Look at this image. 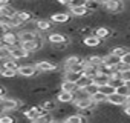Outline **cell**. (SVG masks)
<instances>
[{"label":"cell","instance_id":"d590c367","mask_svg":"<svg viewBox=\"0 0 130 123\" xmlns=\"http://www.w3.org/2000/svg\"><path fill=\"white\" fill-rule=\"evenodd\" d=\"M121 79H122V82H124V83L130 82V71H127V72H122V74H121Z\"/></svg>","mask_w":130,"mask_h":123},{"label":"cell","instance_id":"74e56055","mask_svg":"<svg viewBox=\"0 0 130 123\" xmlns=\"http://www.w3.org/2000/svg\"><path fill=\"white\" fill-rule=\"evenodd\" d=\"M122 112H124V114H125L127 117H130V105H125V106H124V111H122Z\"/></svg>","mask_w":130,"mask_h":123},{"label":"cell","instance_id":"4316f807","mask_svg":"<svg viewBox=\"0 0 130 123\" xmlns=\"http://www.w3.org/2000/svg\"><path fill=\"white\" fill-rule=\"evenodd\" d=\"M98 92H101L103 95H106V97H109V95H112V94H115V92H116V89H115L113 86H110V85L107 83V85H104V86H98Z\"/></svg>","mask_w":130,"mask_h":123},{"label":"cell","instance_id":"9a60e30c","mask_svg":"<svg viewBox=\"0 0 130 123\" xmlns=\"http://www.w3.org/2000/svg\"><path fill=\"white\" fill-rule=\"evenodd\" d=\"M35 28L38 32H46L52 28V22L46 20V19H38V20H35Z\"/></svg>","mask_w":130,"mask_h":123},{"label":"cell","instance_id":"7a4b0ae2","mask_svg":"<svg viewBox=\"0 0 130 123\" xmlns=\"http://www.w3.org/2000/svg\"><path fill=\"white\" fill-rule=\"evenodd\" d=\"M37 72H41V74H47V72H55L58 71V65L52 60H47V58H41V60H37L34 63Z\"/></svg>","mask_w":130,"mask_h":123},{"label":"cell","instance_id":"e575fe53","mask_svg":"<svg viewBox=\"0 0 130 123\" xmlns=\"http://www.w3.org/2000/svg\"><path fill=\"white\" fill-rule=\"evenodd\" d=\"M115 71H118L119 74H122V72H127V71H130V66L128 65H125V63H122V61H121V63L115 68Z\"/></svg>","mask_w":130,"mask_h":123},{"label":"cell","instance_id":"ffe728a7","mask_svg":"<svg viewBox=\"0 0 130 123\" xmlns=\"http://www.w3.org/2000/svg\"><path fill=\"white\" fill-rule=\"evenodd\" d=\"M128 51H130V49H128V46H125V45H118V46H113L110 52H112L113 55H116V57L122 58V57H124Z\"/></svg>","mask_w":130,"mask_h":123},{"label":"cell","instance_id":"ba28073f","mask_svg":"<svg viewBox=\"0 0 130 123\" xmlns=\"http://www.w3.org/2000/svg\"><path fill=\"white\" fill-rule=\"evenodd\" d=\"M17 34H19V43L20 45L34 42L37 37V31H29V29H20V31H17Z\"/></svg>","mask_w":130,"mask_h":123},{"label":"cell","instance_id":"f546056e","mask_svg":"<svg viewBox=\"0 0 130 123\" xmlns=\"http://www.w3.org/2000/svg\"><path fill=\"white\" fill-rule=\"evenodd\" d=\"M92 102H93V105H95V106H98V105L107 103V97H106V95H103L101 92H98L96 95H93V97H92Z\"/></svg>","mask_w":130,"mask_h":123},{"label":"cell","instance_id":"9c48e42d","mask_svg":"<svg viewBox=\"0 0 130 123\" xmlns=\"http://www.w3.org/2000/svg\"><path fill=\"white\" fill-rule=\"evenodd\" d=\"M17 76H22L25 79H31V77L37 76V69L34 65H20L17 69Z\"/></svg>","mask_w":130,"mask_h":123},{"label":"cell","instance_id":"5b68a950","mask_svg":"<svg viewBox=\"0 0 130 123\" xmlns=\"http://www.w3.org/2000/svg\"><path fill=\"white\" fill-rule=\"evenodd\" d=\"M46 42H51L52 45L58 46V45H69L71 43V37L61 32H52L49 35H46Z\"/></svg>","mask_w":130,"mask_h":123},{"label":"cell","instance_id":"83f0119b","mask_svg":"<svg viewBox=\"0 0 130 123\" xmlns=\"http://www.w3.org/2000/svg\"><path fill=\"white\" fill-rule=\"evenodd\" d=\"M52 121H54V114L47 112V114H44L41 117H37L34 123H52Z\"/></svg>","mask_w":130,"mask_h":123},{"label":"cell","instance_id":"3957f363","mask_svg":"<svg viewBox=\"0 0 130 123\" xmlns=\"http://www.w3.org/2000/svg\"><path fill=\"white\" fill-rule=\"evenodd\" d=\"M101 6L109 14H121L125 9V3L121 0H106V2H101Z\"/></svg>","mask_w":130,"mask_h":123},{"label":"cell","instance_id":"8992f818","mask_svg":"<svg viewBox=\"0 0 130 123\" xmlns=\"http://www.w3.org/2000/svg\"><path fill=\"white\" fill-rule=\"evenodd\" d=\"M8 51H9V57L11 58H14V60H22V58H26V57H29V54L20 46V43L19 45H15V46H9V48H6Z\"/></svg>","mask_w":130,"mask_h":123},{"label":"cell","instance_id":"603a6c76","mask_svg":"<svg viewBox=\"0 0 130 123\" xmlns=\"http://www.w3.org/2000/svg\"><path fill=\"white\" fill-rule=\"evenodd\" d=\"M64 123H87V120L84 117H81L80 114H72L64 118Z\"/></svg>","mask_w":130,"mask_h":123},{"label":"cell","instance_id":"5bb4252c","mask_svg":"<svg viewBox=\"0 0 130 123\" xmlns=\"http://www.w3.org/2000/svg\"><path fill=\"white\" fill-rule=\"evenodd\" d=\"M78 89L80 88H78L77 83H71V82H66V80H61V83H60V91H64V92L75 94Z\"/></svg>","mask_w":130,"mask_h":123},{"label":"cell","instance_id":"f1b7e54d","mask_svg":"<svg viewBox=\"0 0 130 123\" xmlns=\"http://www.w3.org/2000/svg\"><path fill=\"white\" fill-rule=\"evenodd\" d=\"M0 123H17V117L12 114H2L0 115Z\"/></svg>","mask_w":130,"mask_h":123},{"label":"cell","instance_id":"30bf717a","mask_svg":"<svg viewBox=\"0 0 130 123\" xmlns=\"http://www.w3.org/2000/svg\"><path fill=\"white\" fill-rule=\"evenodd\" d=\"M17 17L20 19V22L23 25L31 23V22H35V14L31 13V11H28V9H19L17 11Z\"/></svg>","mask_w":130,"mask_h":123},{"label":"cell","instance_id":"6da1fadb","mask_svg":"<svg viewBox=\"0 0 130 123\" xmlns=\"http://www.w3.org/2000/svg\"><path fill=\"white\" fill-rule=\"evenodd\" d=\"M23 103L19 100V99H15V97H5L2 102H0V108H2V114H11V112H14V111H19L20 109V106H22Z\"/></svg>","mask_w":130,"mask_h":123},{"label":"cell","instance_id":"ac0fdd59","mask_svg":"<svg viewBox=\"0 0 130 123\" xmlns=\"http://www.w3.org/2000/svg\"><path fill=\"white\" fill-rule=\"evenodd\" d=\"M101 43H103V40H100V39L95 37V35H89V37L83 39V45L87 46V48H96V46H100Z\"/></svg>","mask_w":130,"mask_h":123},{"label":"cell","instance_id":"d6986e66","mask_svg":"<svg viewBox=\"0 0 130 123\" xmlns=\"http://www.w3.org/2000/svg\"><path fill=\"white\" fill-rule=\"evenodd\" d=\"M83 60H84V58H81V57H78V55H69V57L64 58V61H63V68H68V66H72V65L83 63Z\"/></svg>","mask_w":130,"mask_h":123},{"label":"cell","instance_id":"cb8c5ba5","mask_svg":"<svg viewBox=\"0 0 130 123\" xmlns=\"http://www.w3.org/2000/svg\"><path fill=\"white\" fill-rule=\"evenodd\" d=\"M40 106L46 112H51V114H52V111H57V102H54V100H44L40 103Z\"/></svg>","mask_w":130,"mask_h":123},{"label":"cell","instance_id":"836d02e7","mask_svg":"<svg viewBox=\"0 0 130 123\" xmlns=\"http://www.w3.org/2000/svg\"><path fill=\"white\" fill-rule=\"evenodd\" d=\"M109 85H110V86H113V88L116 89V88L122 86V85H124V82H122V79H109Z\"/></svg>","mask_w":130,"mask_h":123},{"label":"cell","instance_id":"1f68e13d","mask_svg":"<svg viewBox=\"0 0 130 123\" xmlns=\"http://www.w3.org/2000/svg\"><path fill=\"white\" fill-rule=\"evenodd\" d=\"M92 83H93V80H92V79H87V77H84V76H83V77L78 80V83H77V85H78V88H80V89H84V88H87V86H89V85H92Z\"/></svg>","mask_w":130,"mask_h":123},{"label":"cell","instance_id":"f35d334b","mask_svg":"<svg viewBox=\"0 0 130 123\" xmlns=\"http://www.w3.org/2000/svg\"><path fill=\"white\" fill-rule=\"evenodd\" d=\"M6 5H8V2H6V0H0V11H2V9L6 6Z\"/></svg>","mask_w":130,"mask_h":123},{"label":"cell","instance_id":"4dcf8cb0","mask_svg":"<svg viewBox=\"0 0 130 123\" xmlns=\"http://www.w3.org/2000/svg\"><path fill=\"white\" fill-rule=\"evenodd\" d=\"M84 92H86L87 97H93V95L98 94V86H96L95 83H92V85H89L87 88H84Z\"/></svg>","mask_w":130,"mask_h":123},{"label":"cell","instance_id":"8d00e7d4","mask_svg":"<svg viewBox=\"0 0 130 123\" xmlns=\"http://www.w3.org/2000/svg\"><path fill=\"white\" fill-rule=\"evenodd\" d=\"M121 61H122V63H125V65H128V66H130V51H128V52H127V54H125L122 58H121Z\"/></svg>","mask_w":130,"mask_h":123},{"label":"cell","instance_id":"44dd1931","mask_svg":"<svg viewBox=\"0 0 130 123\" xmlns=\"http://www.w3.org/2000/svg\"><path fill=\"white\" fill-rule=\"evenodd\" d=\"M81 74H83L84 77H87V79H92V80H93V77L98 74V68H96V66H92V65H89V63H87V65L84 66V69H83V72H81Z\"/></svg>","mask_w":130,"mask_h":123},{"label":"cell","instance_id":"e0dca14e","mask_svg":"<svg viewBox=\"0 0 130 123\" xmlns=\"http://www.w3.org/2000/svg\"><path fill=\"white\" fill-rule=\"evenodd\" d=\"M72 102H74V94L64 92V91H58V94H57V103H72Z\"/></svg>","mask_w":130,"mask_h":123},{"label":"cell","instance_id":"7402d4cb","mask_svg":"<svg viewBox=\"0 0 130 123\" xmlns=\"http://www.w3.org/2000/svg\"><path fill=\"white\" fill-rule=\"evenodd\" d=\"M63 80H66V82H71V83H78V80L83 77L81 72H64L63 74Z\"/></svg>","mask_w":130,"mask_h":123},{"label":"cell","instance_id":"2e32d148","mask_svg":"<svg viewBox=\"0 0 130 123\" xmlns=\"http://www.w3.org/2000/svg\"><path fill=\"white\" fill-rule=\"evenodd\" d=\"M110 34H112V29L110 28H106V26H100L93 31V35L98 37L100 40H106V39H110Z\"/></svg>","mask_w":130,"mask_h":123},{"label":"cell","instance_id":"52a82bcc","mask_svg":"<svg viewBox=\"0 0 130 123\" xmlns=\"http://www.w3.org/2000/svg\"><path fill=\"white\" fill-rule=\"evenodd\" d=\"M72 103L80 111H86V109H90V108H96L93 105V102H92V97H87V95L86 97H81V99H75Z\"/></svg>","mask_w":130,"mask_h":123},{"label":"cell","instance_id":"484cf974","mask_svg":"<svg viewBox=\"0 0 130 123\" xmlns=\"http://www.w3.org/2000/svg\"><path fill=\"white\" fill-rule=\"evenodd\" d=\"M93 83L96 85V86H104V85H107L109 83V76H104V74H96L95 77H93Z\"/></svg>","mask_w":130,"mask_h":123},{"label":"cell","instance_id":"ab89813d","mask_svg":"<svg viewBox=\"0 0 130 123\" xmlns=\"http://www.w3.org/2000/svg\"><path fill=\"white\" fill-rule=\"evenodd\" d=\"M125 105H130V95L127 97V103H125Z\"/></svg>","mask_w":130,"mask_h":123},{"label":"cell","instance_id":"4fadbf2b","mask_svg":"<svg viewBox=\"0 0 130 123\" xmlns=\"http://www.w3.org/2000/svg\"><path fill=\"white\" fill-rule=\"evenodd\" d=\"M107 103L109 105H113V106H125V103H127V97H124V95H119V94H112V95H109L107 97Z\"/></svg>","mask_w":130,"mask_h":123},{"label":"cell","instance_id":"277c9868","mask_svg":"<svg viewBox=\"0 0 130 123\" xmlns=\"http://www.w3.org/2000/svg\"><path fill=\"white\" fill-rule=\"evenodd\" d=\"M15 45H19V34H17V31H6L5 34L0 35V46L9 48V46H15Z\"/></svg>","mask_w":130,"mask_h":123},{"label":"cell","instance_id":"d4e9b609","mask_svg":"<svg viewBox=\"0 0 130 123\" xmlns=\"http://www.w3.org/2000/svg\"><path fill=\"white\" fill-rule=\"evenodd\" d=\"M103 57L104 55H89L87 58H86V61L89 65H92V66H101L103 65Z\"/></svg>","mask_w":130,"mask_h":123},{"label":"cell","instance_id":"7c38bea8","mask_svg":"<svg viewBox=\"0 0 130 123\" xmlns=\"http://www.w3.org/2000/svg\"><path fill=\"white\" fill-rule=\"evenodd\" d=\"M103 63H104V65H107L109 68L115 69V68L121 63V58H119V57H116V55H113L112 52H109V54H106V55L103 57Z\"/></svg>","mask_w":130,"mask_h":123},{"label":"cell","instance_id":"8fae6325","mask_svg":"<svg viewBox=\"0 0 130 123\" xmlns=\"http://www.w3.org/2000/svg\"><path fill=\"white\" fill-rule=\"evenodd\" d=\"M71 14L69 13H55L51 16V22L52 23H57V25H63V23H68L71 20Z\"/></svg>","mask_w":130,"mask_h":123},{"label":"cell","instance_id":"d6a6232c","mask_svg":"<svg viewBox=\"0 0 130 123\" xmlns=\"http://www.w3.org/2000/svg\"><path fill=\"white\" fill-rule=\"evenodd\" d=\"M0 77H5V79H14L17 77V71H11V69H2L0 71Z\"/></svg>","mask_w":130,"mask_h":123}]
</instances>
